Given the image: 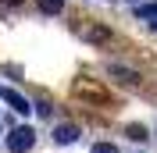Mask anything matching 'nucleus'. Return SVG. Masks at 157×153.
Listing matches in <instances>:
<instances>
[{
    "label": "nucleus",
    "mask_w": 157,
    "mask_h": 153,
    "mask_svg": "<svg viewBox=\"0 0 157 153\" xmlns=\"http://www.w3.org/2000/svg\"><path fill=\"white\" fill-rule=\"evenodd\" d=\"M71 96H78V100H89V103H107L111 96L107 89H104V82H97V78H75L71 82Z\"/></svg>",
    "instance_id": "nucleus-1"
},
{
    "label": "nucleus",
    "mask_w": 157,
    "mask_h": 153,
    "mask_svg": "<svg viewBox=\"0 0 157 153\" xmlns=\"http://www.w3.org/2000/svg\"><path fill=\"white\" fill-rule=\"evenodd\" d=\"M32 146H36V132H32L29 125H18V128L7 132V150L11 153H29Z\"/></svg>",
    "instance_id": "nucleus-2"
},
{
    "label": "nucleus",
    "mask_w": 157,
    "mask_h": 153,
    "mask_svg": "<svg viewBox=\"0 0 157 153\" xmlns=\"http://www.w3.org/2000/svg\"><path fill=\"white\" fill-rule=\"evenodd\" d=\"M75 32L82 39H89V43H107V39H111V32L104 29V25H97V21H78Z\"/></svg>",
    "instance_id": "nucleus-3"
},
{
    "label": "nucleus",
    "mask_w": 157,
    "mask_h": 153,
    "mask_svg": "<svg viewBox=\"0 0 157 153\" xmlns=\"http://www.w3.org/2000/svg\"><path fill=\"white\" fill-rule=\"evenodd\" d=\"M0 100H4L7 107H14L18 114H29V110H32V103L18 93V89H11V86H4V89H0Z\"/></svg>",
    "instance_id": "nucleus-4"
},
{
    "label": "nucleus",
    "mask_w": 157,
    "mask_h": 153,
    "mask_svg": "<svg viewBox=\"0 0 157 153\" xmlns=\"http://www.w3.org/2000/svg\"><path fill=\"white\" fill-rule=\"evenodd\" d=\"M75 139H78V125L64 121V125H57V128H54V143H57V146H71Z\"/></svg>",
    "instance_id": "nucleus-5"
},
{
    "label": "nucleus",
    "mask_w": 157,
    "mask_h": 153,
    "mask_svg": "<svg viewBox=\"0 0 157 153\" xmlns=\"http://www.w3.org/2000/svg\"><path fill=\"white\" fill-rule=\"evenodd\" d=\"M111 75H114L118 82H125V86H136V82H139V75L128 71V68H111Z\"/></svg>",
    "instance_id": "nucleus-6"
},
{
    "label": "nucleus",
    "mask_w": 157,
    "mask_h": 153,
    "mask_svg": "<svg viewBox=\"0 0 157 153\" xmlns=\"http://www.w3.org/2000/svg\"><path fill=\"white\" fill-rule=\"evenodd\" d=\"M125 135H128V139H136V143H143V139H150L143 125H128V128H125Z\"/></svg>",
    "instance_id": "nucleus-7"
},
{
    "label": "nucleus",
    "mask_w": 157,
    "mask_h": 153,
    "mask_svg": "<svg viewBox=\"0 0 157 153\" xmlns=\"http://www.w3.org/2000/svg\"><path fill=\"white\" fill-rule=\"evenodd\" d=\"M39 7L47 11V14H61L64 11V0H39Z\"/></svg>",
    "instance_id": "nucleus-8"
},
{
    "label": "nucleus",
    "mask_w": 157,
    "mask_h": 153,
    "mask_svg": "<svg viewBox=\"0 0 157 153\" xmlns=\"http://www.w3.org/2000/svg\"><path fill=\"white\" fill-rule=\"evenodd\" d=\"M136 14H139V18H147L150 25H157V4H150V7H139Z\"/></svg>",
    "instance_id": "nucleus-9"
},
{
    "label": "nucleus",
    "mask_w": 157,
    "mask_h": 153,
    "mask_svg": "<svg viewBox=\"0 0 157 153\" xmlns=\"http://www.w3.org/2000/svg\"><path fill=\"white\" fill-rule=\"evenodd\" d=\"M36 114H39V118H50V114H54V107H50L47 100H39V103H36Z\"/></svg>",
    "instance_id": "nucleus-10"
},
{
    "label": "nucleus",
    "mask_w": 157,
    "mask_h": 153,
    "mask_svg": "<svg viewBox=\"0 0 157 153\" xmlns=\"http://www.w3.org/2000/svg\"><path fill=\"white\" fill-rule=\"evenodd\" d=\"M93 153H118V150H114L111 143H97V146H93Z\"/></svg>",
    "instance_id": "nucleus-11"
},
{
    "label": "nucleus",
    "mask_w": 157,
    "mask_h": 153,
    "mask_svg": "<svg viewBox=\"0 0 157 153\" xmlns=\"http://www.w3.org/2000/svg\"><path fill=\"white\" fill-rule=\"evenodd\" d=\"M0 4H7V7H18V4H21V0H0Z\"/></svg>",
    "instance_id": "nucleus-12"
},
{
    "label": "nucleus",
    "mask_w": 157,
    "mask_h": 153,
    "mask_svg": "<svg viewBox=\"0 0 157 153\" xmlns=\"http://www.w3.org/2000/svg\"><path fill=\"white\" fill-rule=\"evenodd\" d=\"M128 4H136V0H128Z\"/></svg>",
    "instance_id": "nucleus-13"
}]
</instances>
